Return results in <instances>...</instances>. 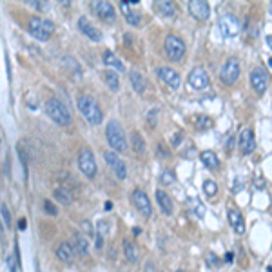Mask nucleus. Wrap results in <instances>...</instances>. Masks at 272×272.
Masks as SVG:
<instances>
[{
  "label": "nucleus",
  "instance_id": "412c9836",
  "mask_svg": "<svg viewBox=\"0 0 272 272\" xmlns=\"http://www.w3.org/2000/svg\"><path fill=\"white\" fill-rule=\"evenodd\" d=\"M156 202L160 205V209H162L163 214L171 216L173 214V200L169 198V194L165 191H156Z\"/></svg>",
  "mask_w": 272,
  "mask_h": 272
},
{
  "label": "nucleus",
  "instance_id": "37998d69",
  "mask_svg": "<svg viewBox=\"0 0 272 272\" xmlns=\"http://www.w3.org/2000/svg\"><path fill=\"white\" fill-rule=\"evenodd\" d=\"M267 46H269V49L272 51V35L271 37H267Z\"/></svg>",
  "mask_w": 272,
  "mask_h": 272
},
{
  "label": "nucleus",
  "instance_id": "f03ea898",
  "mask_svg": "<svg viewBox=\"0 0 272 272\" xmlns=\"http://www.w3.org/2000/svg\"><path fill=\"white\" fill-rule=\"evenodd\" d=\"M46 111L47 115H49V118H51L57 126H69L71 124V113H69V109L66 107V105L60 102L58 98H49L46 102Z\"/></svg>",
  "mask_w": 272,
  "mask_h": 272
},
{
  "label": "nucleus",
  "instance_id": "c756f323",
  "mask_svg": "<svg viewBox=\"0 0 272 272\" xmlns=\"http://www.w3.org/2000/svg\"><path fill=\"white\" fill-rule=\"evenodd\" d=\"M55 198H57L62 205H71L73 204V196H71V193H69L68 189H64V187H58L57 191H55Z\"/></svg>",
  "mask_w": 272,
  "mask_h": 272
},
{
  "label": "nucleus",
  "instance_id": "f704fd0d",
  "mask_svg": "<svg viewBox=\"0 0 272 272\" xmlns=\"http://www.w3.org/2000/svg\"><path fill=\"white\" fill-rule=\"evenodd\" d=\"M0 212H2V225H4V229L5 227L9 229L11 227V214H9V210H7V205L5 204L0 205Z\"/></svg>",
  "mask_w": 272,
  "mask_h": 272
},
{
  "label": "nucleus",
  "instance_id": "aec40b11",
  "mask_svg": "<svg viewBox=\"0 0 272 272\" xmlns=\"http://www.w3.org/2000/svg\"><path fill=\"white\" fill-rule=\"evenodd\" d=\"M229 223H230V227L234 229V232L236 234H243L245 232V221H243V216L238 212V210H229Z\"/></svg>",
  "mask_w": 272,
  "mask_h": 272
},
{
  "label": "nucleus",
  "instance_id": "a878e982",
  "mask_svg": "<svg viewBox=\"0 0 272 272\" xmlns=\"http://www.w3.org/2000/svg\"><path fill=\"white\" fill-rule=\"evenodd\" d=\"M124 254L131 263H138V258H140V252H138V247L133 243V241L126 240L124 241Z\"/></svg>",
  "mask_w": 272,
  "mask_h": 272
},
{
  "label": "nucleus",
  "instance_id": "9d476101",
  "mask_svg": "<svg viewBox=\"0 0 272 272\" xmlns=\"http://www.w3.org/2000/svg\"><path fill=\"white\" fill-rule=\"evenodd\" d=\"M131 200H133V204H135V207L138 209V212H140L141 216L151 218L152 205H151V202H149V196H147L143 191H140V189H135V191H133V194H131Z\"/></svg>",
  "mask_w": 272,
  "mask_h": 272
},
{
  "label": "nucleus",
  "instance_id": "7ed1b4c3",
  "mask_svg": "<svg viewBox=\"0 0 272 272\" xmlns=\"http://www.w3.org/2000/svg\"><path fill=\"white\" fill-rule=\"evenodd\" d=\"M105 138L109 141V145L113 147L115 152H124L127 149L126 133L122 129V126L116 120H111L105 127Z\"/></svg>",
  "mask_w": 272,
  "mask_h": 272
},
{
  "label": "nucleus",
  "instance_id": "1a4fd4ad",
  "mask_svg": "<svg viewBox=\"0 0 272 272\" xmlns=\"http://www.w3.org/2000/svg\"><path fill=\"white\" fill-rule=\"evenodd\" d=\"M104 158H105V163L113 169V173L118 180H126L127 178V167L124 160H122L115 151H104Z\"/></svg>",
  "mask_w": 272,
  "mask_h": 272
},
{
  "label": "nucleus",
  "instance_id": "2eb2a0df",
  "mask_svg": "<svg viewBox=\"0 0 272 272\" xmlns=\"http://www.w3.org/2000/svg\"><path fill=\"white\" fill-rule=\"evenodd\" d=\"M189 13L196 18V20L204 22L210 16V5L205 0H191L189 2Z\"/></svg>",
  "mask_w": 272,
  "mask_h": 272
},
{
  "label": "nucleus",
  "instance_id": "ddd939ff",
  "mask_svg": "<svg viewBox=\"0 0 272 272\" xmlns=\"http://www.w3.org/2000/svg\"><path fill=\"white\" fill-rule=\"evenodd\" d=\"M251 85L256 94H263L269 87V74L263 68H256L251 71Z\"/></svg>",
  "mask_w": 272,
  "mask_h": 272
},
{
  "label": "nucleus",
  "instance_id": "6e6552de",
  "mask_svg": "<svg viewBox=\"0 0 272 272\" xmlns=\"http://www.w3.org/2000/svg\"><path fill=\"white\" fill-rule=\"evenodd\" d=\"M218 29H220L221 37L232 38L241 31V24L232 13H225V15H221L220 20H218Z\"/></svg>",
  "mask_w": 272,
  "mask_h": 272
},
{
  "label": "nucleus",
  "instance_id": "a19ab883",
  "mask_svg": "<svg viewBox=\"0 0 272 272\" xmlns=\"http://www.w3.org/2000/svg\"><path fill=\"white\" fill-rule=\"evenodd\" d=\"M145 272H154V265H152V262H147V265H145Z\"/></svg>",
  "mask_w": 272,
  "mask_h": 272
},
{
  "label": "nucleus",
  "instance_id": "2f4dec72",
  "mask_svg": "<svg viewBox=\"0 0 272 272\" xmlns=\"http://www.w3.org/2000/svg\"><path fill=\"white\" fill-rule=\"evenodd\" d=\"M210 126H212V118H209V116H198L196 118V129H200V131L210 129Z\"/></svg>",
  "mask_w": 272,
  "mask_h": 272
},
{
  "label": "nucleus",
  "instance_id": "f8f14e48",
  "mask_svg": "<svg viewBox=\"0 0 272 272\" xmlns=\"http://www.w3.org/2000/svg\"><path fill=\"white\" fill-rule=\"evenodd\" d=\"M91 9L94 11V15L98 16L100 20L104 22H115V16H116V11L113 7L111 2H104V0H96L91 4Z\"/></svg>",
  "mask_w": 272,
  "mask_h": 272
},
{
  "label": "nucleus",
  "instance_id": "393cba45",
  "mask_svg": "<svg viewBox=\"0 0 272 272\" xmlns=\"http://www.w3.org/2000/svg\"><path fill=\"white\" fill-rule=\"evenodd\" d=\"M200 160L205 163V167L212 169V171L220 167V160H218V156H216L214 151H204L202 154H200Z\"/></svg>",
  "mask_w": 272,
  "mask_h": 272
},
{
  "label": "nucleus",
  "instance_id": "72a5a7b5",
  "mask_svg": "<svg viewBox=\"0 0 272 272\" xmlns=\"http://www.w3.org/2000/svg\"><path fill=\"white\" fill-rule=\"evenodd\" d=\"M189 204L193 205V209H194V212H196V216H198V218H204V216H205V207H204V204H202L198 198L189 200Z\"/></svg>",
  "mask_w": 272,
  "mask_h": 272
},
{
  "label": "nucleus",
  "instance_id": "a18cd8bd",
  "mask_svg": "<svg viewBox=\"0 0 272 272\" xmlns=\"http://www.w3.org/2000/svg\"><path fill=\"white\" fill-rule=\"evenodd\" d=\"M113 209V204L111 202H105V210H111Z\"/></svg>",
  "mask_w": 272,
  "mask_h": 272
},
{
  "label": "nucleus",
  "instance_id": "f3484780",
  "mask_svg": "<svg viewBox=\"0 0 272 272\" xmlns=\"http://www.w3.org/2000/svg\"><path fill=\"white\" fill-rule=\"evenodd\" d=\"M256 147V140H254V133L251 129H243L240 133V151L243 154H251Z\"/></svg>",
  "mask_w": 272,
  "mask_h": 272
},
{
  "label": "nucleus",
  "instance_id": "49530a36",
  "mask_svg": "<svg viewBox=\"0 0 272 272\" xmlns=\"http://www.w3.org/2000/svg\"><path fill=\"white\" fill-rule=\"evenodd\" d=\"M267 272H272V267H267Z\"/></svg>",
  "mask_w": 272,
  "mask_h": 272
},
{
  "label": "nucleus",
  "instance_id": "0eeeda50",
  "mask_svg": "<svg viewBox=\"0 0 272 272\" xmlns=\"http://www.w3.org/2000/svg\"><path fill=\"white\" fill-rule=\"evenodd\" d=\"M240 74H241L240 60L232 57L223 64V68H221L220 71V80L225 85H234L236 82H238V78H240Z\"/></svg>",
  "mask_w": 272,
  "mask_h": 272
},
{
  "label": "nucleus",
  "instance_id": "de8ad7c7",
  "mask_svg": "<svg viewBox=\"0 0 272 272\" xmlns=\"http://www.w3.org/2000/svg\"><path fill=\"white\" fill-rule=\"evenodd\" d=\"M176 272H185V271H176Z\"/></svg>",
  "mask_w": 272,
  "mask_h": 272
},
{
  "label": "nucleus",
  "instance_id": "6ab92c4d",
  "mask_svg": "<svg viewBox=\"0 0 272 272\" xmlns=\"http://www.w3.org/2000/svg\"><path fill=\"white\" fill-rule=\"evenodd\" d=\"M129 80H131V85L133 89L136 91L138 94H143L147 89V82L145 78H143V74L140 73V71H136V69H133L131 74H129Z\"/></svg>",
  "mask_w": 272,
  "mask_h": 272
},
{
  "label": "nucleus",
  "instance_id": "39448f33",
  "mask_svg": "<svg viewBox=\"0 0 272 272\" xmlns=\"http://www.w3.org/2000/svg\"><path fill=\"white\" fill-rule=\"evenodd\" d=\"M163 49H165L167 58L173 60V62H182V58L185 57V42L176 35H167Z\"/></svg>",
  "mask_w": 272,
  "mask_h": 272
},
{
  "label": "nucleus",
  "instance_id": "c85d7f7f",
  "mask_svg": "<svg viewBox=\"0 0 272 272\" xmlns=\"http://www.w3.org/2000/svg\"><path fill=\"white\" fill-rule=\"evenodd\" d=\"M131 141H133V147H135V152L136 154H145V141L141 138V135L138 131H135L131 135Z\"/></svg>",
  "mask_w": 272,
  "mask_h": 272
},
{
  "label": "nucleus",
  "instance_id": "ea45409f",
  "mask_svg": "<svg viewBox=\"0 0 272 272\" xmlns=\"http://www.w3.org/2000/svg\"><path fill=\"white\" fill-rule=\"evenodd\" d=\"M94 238H96V249H98V251H102V247H104V236L96 234Z\"/></svg>",
  "mask_w": 272,
  "mask_h": 272
},
{
  "label": "nucleus",
  "instance_id": "4be33fe9",
  "mask_svg": "<svg viewBox=\"0 0 272 272\" xmlns=\"http://www.w3.org/2000/svg\"><path fill=\"white\" fill-rule=\"evenodd\" d=\"M120 9L124 11L126 20L129 22L131 26H138V24H140V15H138L136 11H133V5L129 4V2H124V0H122V2H120Z\"/></svg>",
  "mask_w": 272,
  "mask_h": 272
},
{
  "label": "nucleus",
  "instance_id": "9b49d317",
  "mask_svg": "<svg viewBox=\"0 0 272 272\" xmlns=\"http://www.w3.org/2000/svg\"><path fill=\"white\" fill-rule=\"evenodd\" d=\"M189 84L191 87L196 91H204L209 87V74L202 66H196V68L189 73Z\"/></svg>",
  "mask_w": 272,
  "mask_h": 272
},
{
  "label": "nucleus",
  "instance_id": "dca6fc26",
  "mask_svg": "<svg viewBox=\"0 0 272 272\" xmlns=\"http://www.w3.org/2000/svg\"><path fill=\"white\" fill-rule=\"evenodd\" d=\"M78 29L84 33V35L89 38V40H93V42H100V40H102V35H100V31L93 26V24H91L89 20H87V18H85V16H80Z\"/></svg>",
  "mask_w": 272,
  "mask_h": 272
},
{
  "label": "nucleus",
  "instance_id": "4468645a",
  "mask_svg": "<svg viewBox=\"0 0 272 272\" xmlns=\"http://www.w3.org/2000/svg\"><path fill=\"white\" fill-rule=\"evenodd\" d=\"M158 76L162 80L163 84H167L171 89H180V85H182V78H180V74L174 71V69L167 68V66H162V68L156 69Z\"/></svg>",
  "mask_w": 272,
  "mask_h": 272
},
{
  "label": "nucleus",
  "instance_id": "f257e3e1",
  "mask_svg": "<svg viewBox=\"0 0 272 272\" xmlns=\"http://www.w3.org/2000/svg\"><path fill=\"white\" fill-rule=\"evenodd\" d=\"M76 105H78V111L82 113V116L89 122L91 126H100L104 122V113H102L100 105L96 104V100L93 96L80 94L78 100H76Z\"/></svg>",
  "mask_w": 272,
  "mask_h": 272
},
{
  "label": "nucleus",
  "instance_id": "c03bdc74",
  "mask_svg": "<svg viewBox=\"0 0 272 272\" xmlns=\"http://www.w3.org/2000/svg\"><path fill=\"white\" fill-rule=\"evenodd\" d=\"M232 258H234V256H232V252H227V256H225V260H227V262H232Z\"/></svg>",
  "mask_w": 272,
  "mask_h": 272
},
{
  "label": "nucleus",
  "instance_id": "7c9ffc66",
  "mask_svg": "<svg viewBox=\"0 0 272 272\" xmlns=\"http://www.w3.org/2000/svg\"><path fill=\"white\" fill-rule=\"evenodd\" d=\"M5 267H7V272H18V258H16V254H7Z\"/></svg>",
  "mask_w": 272,
  "mask_h": 272
},
{
  "label": "nucleus",
  "instance_id": "5701e85b",
  "mask_svg": "<svg viewBox=\"0 0 272 272\" xmlns=\"http://www.w3.org/2000/svg\"><path fill=\"white\" fill-rule=\"evenodd\" d=\"M156 9L160 11V15L165 16V18H174V16H176V7H174V4L169 2V0H158Z\"/></svg>",
  "mask_w": 272,
  "mask_h": 272
},
{
  "label": "nucleus",
  "instance_id": "b1692460",
  "mask_svg": "<svg viewBox=\"0 0 272 272\" xmlns=\"http://www.w3.org/2000/svg\"><path fill=\"white\" fill-rule=\"evenodd\" d=\"M74 251H76V254H80V256H87L89 254V243H87V240H85V236L82 234V232H78V234L74 236Z\"/></svg>",
  "mask_w": 272,
  "mask_h": 272
},
{
  "label": "nucleus",
  "instance_id": "cd10ccee",
  "mask_svg": "<svg viewBox=\"0 0 272 272\" xmlns=\"http://www.w3.org/2000/svg\"><path fill=\"white\" fill-rule=\"evenodd\" d=\"M104 64L105 66H111V68H115L116 71H120V73H124L126 71V68H124V64L116 58L115 53H111V51H105L104 53Z\"/></svg>",
  "mask_w": 272,
  "mask_h": 272
},
{
  "label": "nucleus",
  "instance_id": "c9c22d12",
  "mask_svg": "<svg viewBox=\"0 0 272 272\" xmlns=\"http://www.w3.org/2000/svg\"><path fill=\"white\" fill-rule=\"evenodd\" d=\"M160 182H162L163 185H171V183H174V174H173V171H162Z\"/></svg>",
  "mask_w": 272,
  "mask_h": 272
},
{
  "label": "nucleus",
  "instance_id": "79ce46f5",
  "mask_svg": "<svg viewBox=\"0 0 272 272\" xmlns=\"http://www.w3.org/2000/svg\"><path fill=\"white\" fill-rule=\"evenodd\" d=\"M18 227H20V230H24L27 227V223H26V220H24V218H22V220L18 221Z\"/></svg>",
  "mask_w": 272,
  "mask_h": 272
},
{
  "label": "nucleus",
  "instance_id": "20e7f679",
  "mask_svg": "<svg viewBox=\"0 0 272 272\" xmlns=\"http://www.w3.org/2000/svg\"><path fill=\"white\" fill-rule=\"evenodd\" d=\"M27 31L31 33L37 40H49V37L55 31V26L42 16H31L27 22Z\"/></svg>",
  "mask_w": 272,
  "mask_h": 272
},
{
  "label": "nucleus",
  "instance_id": "bb28decb",
  "mask_svg": "<svg viewBox=\"0 0 272 272\" xmlns=\"http://www.w3.org/2000/svg\"><path fill=\"white\" fill-rule=\"evenodd\" d=\"M104 80H105V84L109 85V89L111 91H118L120 89V80H118V74H116V71H113V69H107L104 73Z\"/></svg>",
  "mask_w": 272,
  "mask_h": 272
},
{
  "label": "nucleus",
  "instance_id": "58836bf2",
  "mask_svg": "<svg viewBox=\"0 0 272 272\" xmlns=\"http://www.w3.org/2000/svg\"><path fill=\"white\" fill-rule=\"evenodd\" d=\"M44 210H46L47 214H53V216H57V207H55V205H51V202H49V200H46V202H44Z\"/></svg>",
  "mask_w": 272,
  "mask_h": 272
},
{
  "label": "nucleus",
  "instance_id": "a211bd4d",
  "mask_svg": "<svg viewBox=\"0 0 272 272\" xmlns=\"http://www.w3.org/2000/svg\"><path fill=\"white\" fill-rule=\"evenodd\" d=\"M74 254H76V251H74V247H71L68 243V241H64V243H60L57 249V256L60 262L64 263H71L74 260Z\"/></svg>",
  "mask_w": 272,
  "mask_h": 272
},
{
  "label": "nucleus",
  "instance_id": "e433bc0d",
  "mask_svg": "<svg viewBox=\"0 0 272 272\" xmlns=\"http://www.w3.org/2000/svg\"><path fill=\"white\" fill-rule=\"evenodd\" d=\"M207 265H209L210 269L220 267V260H218V256H216L214 252H209V254H207Z\"/></svg>",
  "mask_w": 272,
  "mask_h": 272
},
{
  "label": "nucleus",
  "instance_id": "423d86ee",
  "mask_svg": "<svg viewBox=\"0 0 272 272\" xmlns=\"http://www.w3.org/2000/svg\"><path fill=\"white\" fill-rule=\"evenodd\" d=\"M78 169L80 173L87 176V178H94L96 176V160H94V154L89 147H82L78 152Z\"/></svg>",
  "mask_w": 272,
  "mask_h": 272
},
{
  "label": "nucleus",
  "instance_id": "4c0bfd02",
  "mask_svg": "<svg viewBox=\"0 0 272 272\" xmlns=\"http://www.w3.org/2000/svg\"><path fill=\"white\" fill-rule=\"evenodd\" d=\"M96 234L100 236H107L109 234V223L107 221H98V225H96Z\"/></svg>",
  "mask_w": 272,
  "mask_h": 272
},
{
  "label": "nucleus",
  "instance_id": "473e14b6",
  "mask_svg": "<svg viewBox=\"0 0 272 272\" xmlns=\"http://www.w3.org/2000/svg\"><path fill=\"white\" fill-rule=\"evenodd\" d=\"M204 193L207 194V196H216V193H218V185H216V182H212V180H205L204 182Z\"/></svg>",
  "mask_w": 272,
  "mask_h": 272
}]
</instances>
